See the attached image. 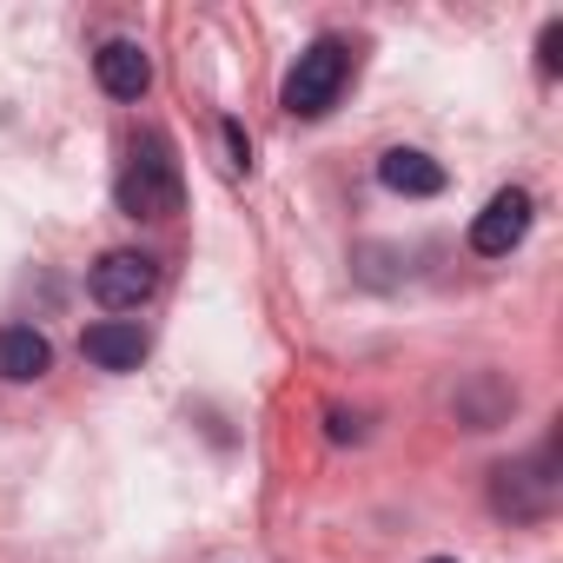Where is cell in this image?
<instances>
[{"instance_id":"cell-13","label":"cell","mask_w":563,"mask_h":563,"mask_svg":"<svg viewBox=\"0 0 563 563\" xmlns=\"http://www.w3.org/2000/svg\"><path fill=\"white\" fill-rule=\"evenodd\" d=\"M431 563H457V556H431Z\"/></svg>"},{"instance_id":"cell-11","label":"cell","mask_w":563,"mask_h":563,"mask_svg":"<svg viewBox=\"0 0 563 563\" xmlns=\"http://www.w3.org/2000/svg\"><path fill=\"white\" fill-rule=\"evenodd\" d=\"M219 133H225V146H232V173H245V166H252V140L239 133V120H225Z\"/></svg>"},{"instance_id":"cell-8","label":"cell","mask_w":563,"mask_h":563,"mask_svg":"<svg viewBox=\"0 0 563 563\" xmlns=\"http://www.w3.org/2000/svg\"><path fill=\"white\" fill-rule=\"evenodd\" d=\"M47 365H54L47 332H34V325H0V378H8V385H34V378H47Z\"/></svg>"},{"instance_id":"cell-3","label":"cell","mask_w":563,"mask_h":563,"mask_svg":"<svg viewBox=\"0 0 563 563\" xmlns=\"http://www.w3.org/2000/svg\"><path fill=\"white\" fill-rule=\"evenodd\" d=\"M87 292H93L107 312H140V306L159 292V258H153V252H133V245L100 252L93 272H87Z\"/></svg>"},{"instance_id":"cell-9","label":"cell","mask_w":563,"mask_h":563,"mask_svg":"<svg viewBox=\"0 0 563 563\" xmlns=\"http://www.w3.org/2000/svg\"><path fill=\"white\" fill-rule=\"evenodd\" d=\"M378 179H385L391 192H405V199H438V192H444V166H438L431 153H418V146H391V153L378 159Z\"/></svg>"},{"instance_id":"cell-2","label":"cell","mask_w":563,"mask_h":563,"mask_svg":"<svg viewBox=\"0 0 563 563\" xmlns=\"http://www.w3.org/2000/svg\"><path fill=\"white\" fill-rule=\"evenodd\" d=\"M345 80H352V47L332 41V34L312 41V47L292 60V74H286V113H292V120H325V113L339 107Z\"/></svg>"},{"instance_id":"cell-4","label":"cell","mask_w":563,"mask_h":563,"mask_svg":"<svg viewBox=\"0 0 563 563\" xmlns=\"http://www.w3.org/2000/svg\"><path fill=\"white\" fill-rule=\"evenodd\" d=\"M550 504H556V438L497 471V510H510V517H543Z\"/></svg>"},{"instance_id":"cell-1","label":"cell","mask_w":563,"mask_h":563,"mask_svg":"<svg viewBox=\"0 0 563 563\" xmlns=\"http://www.w3.org/2000/svg\"><path fill=\"white\" fill-rule=\"evenodd\" d=\"M113 199L126 219H173L186 206V173H179V153L166 133H140L120 179H113Z\"/></svg>"},{"instance_id":"cell-7","label":"cell","mask_w":563,"mask_h":563,"mask_svg":"<svg viewBox=\"0 0 563 563\" xmlns=\"http://www.w3.org/2000/svg\"><path fill=\"white\" fill-rule=\"evenodd\" d=\"M93 74H100V87H107L113 100H140V93L153 87V60H146L140 41H107V47L93 54Z\"/></svg>"},{"instance_id":"cell-12","label":"cell","mask_w":563,"mask_h":563,"mask_svg":"<svg viewBox=\"0 0 563 563\" xmlns=\"http://www.w3.org/2000/svg\"><path fill=\"white\" fill-rule=\"evenodd\" d=\"M332 438H339V444L358 438V418H352V411H332Z\"/></svg>"},{"instance_id":"cell-5","label":"cell","mask_w":563,"mask_h":563,"mask_svg":"<svg viewBox=\"0 0 563 563\" xmlns=\"http://www.w3.org/2000/svg\"><path fill=\"white\" fill-rule=\"evenodd\" d=\"M530 219H537V206H530V192H523V186L490 192V206L471 219V252H484V258L517 252V245H523V232H530Z\"/></svg>"},{"instance_id":"cell-6","label":"cell","mask_w":563,"mask_h":563,"mask_svg":"<svg viewBox=\"0 0 563 563\" xmlns=\"http://www.w3.org/2000/svg\"><path fill=\"white\" fill-rule=\"evenodd\" d=\"M80 352H87V365H100V372H140L146 332H140L133 319H100V325H87Z\"/></svg>"},{"instance_id":"cell-10","label":"cell","mask_w":563,"mask_h":563,"mask_svg":"<svg viewBox=\"0 0 563 563\" xmlns=\"http://www.w3.org/2000/svg\"><path fill=\"white\" fill-rule=\"evenodd\" d=\"M537 60H543V74H556V67H563V21H550V27H543Z\"/></svg>"}]
</instances>
